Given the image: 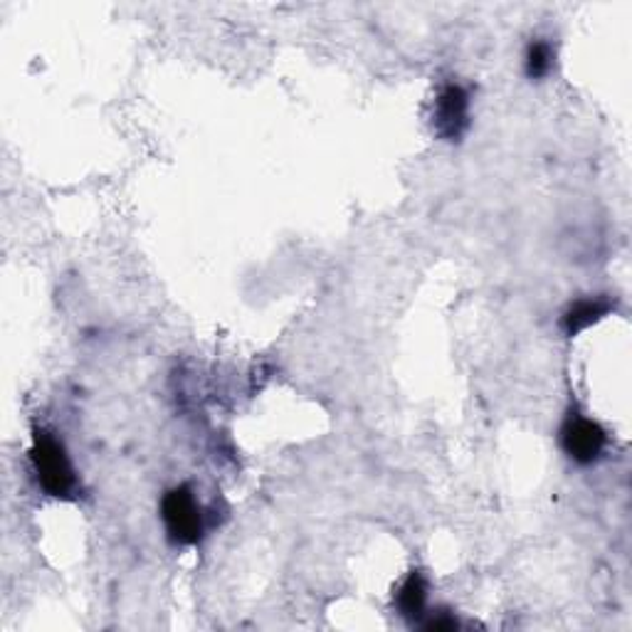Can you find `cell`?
I'll list each match as a JSON object with an SVG mask.
<instances>
[{
	"instance_id": "2",
	"label": "cell",
	"mask_w": 632,
	"mask_h": 632,
	"mask_svg": "<svg viewBox=\"0 0 632 632\" xmlns=\"http://www.w3.org/2000/svg\"><path fill=\"white\" fill-rule=\"evenodd\" d=\"M161 519L166 534L176 546H194L203 539L206 524H203V510L188 484H180L166 492L161 502Z\"/></svg>"
},
{
	"instance_id": "5",
	"label": "cell",
	"mask_w": 632,
	"mask_h": 632,
	"mask_svg": "<svg viewBox=\"0 0 632 632\" xmlns=\"http://www.w3.org/2000/svg\"><path fill=\"white\" fill-rule=\"evenodd\" d=\"M613 304L608 297H589V299H579L573 302L571 307L566 309L561 319V329L566 336H579L581 332L589 329V326L598 324L603 316L611 314Z\"/></svg>"
},
{
	"instance_id": "8",
	"label": "cell",
	"mask_w": 632,
	"mask_h": 632,
	"mask_svg": "<svg viewBox=\"0 0 632 632\" xmlns=\"http://www.w3.org/2000/svg\"><path fill=\"white\" fill-rule=\"evenodd\" d=\"M423 625H425V630H435V632H445V630H457L460 628L457 618L445 613V611H440L437 615H431Z\"/></svg>"
},
{
	"instance_id": "6",
	"label": "cell",
	"mask_w": 632,
	"mask_h": 632,
	"mask_svg": "<svg viewBox=\"0 0 632 632\" xmlns=\"http://www.w3.org/2000/svg\"><path fill=\"white\" fill-rule=\"evenodd\" d=\"M395 608L398 613L411 620V623H421L427 611V579L421 571H413L408 579L401 583L398 595H395Z\"/></svg>"
},
{
	"instance_id": "4",
	"label": "cell",
	"mask_w": 632,
	"mask_h": 632,
	"mask_svg": "<svg viewBox=\"0 0 632 632\" xmlns=\"http://www.w3.org/2000/svg\"><path fill=\"white\" fill-rule=\"evenodd\" d=\"M608 435L591 417L569 415L561 427V447L575 465H593L603 457Z\"/></svg>"
},
{
	"instance_id": "3",
	"label": "cell",
	"mask_w": 632,
	"mask_h": 632,
	"mask_svg": "<svg viewBox=\"0 0 632 632\" xmlns=\"http://www.w3.org/2000/svg\"><path fill=\"white\" fill-rule=\"evenodd\" d=\"M433 127L443 141L457 144L470 129V92L457 82L440 89L433 107Z\"/></svg>"
},
{
	"instance_id": "7",
	"label": "cell",
	"mask_w": 632,
	"mask_h": 632,
	"mask_svg": "<svg viewBox=\"0 0 632 632\" xmlns=\"http://www.w3.org/2000/svg\"><path fill=\"white\" fill-rule=\"evenodd\" d=\"M553 65H556V50L549 40H534L526 48L524 58V70L529 79H544L553 72Z\"/></svg>"
},
{
	"instance_id": "1",
	"label": "cell",
	"mask_w": 632,
	"mask_h": 632,
	"mask_svg": "<svg viewBox=\"0 0 632 632\" xmlns=\"http://www.w3.org/2000/svg\"><path fill=\"white\" fill-rule=\"evenodd\" d=\"M30 462L32 472H36L38 487L55 496V500H72L77 492V472L72 467V460L67 455L62 440L55 437V433L36 431L30 447Z\"/></svg>"
}]
</instances>
